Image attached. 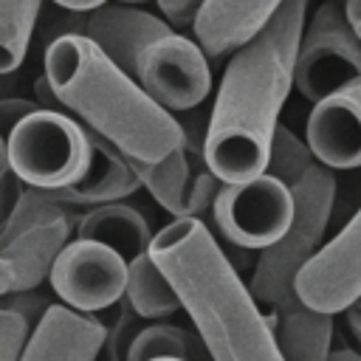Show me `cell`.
Instances as JSON below:
<instances>
[{
  "instance_id": "cell-1",
  "label": "cell",
  "mask_w": 361,
  "mask_h": 361,
  "mask_svg": "<svg viewBox=\"0 0 361 361\" xmlns=\"http://www.w3.org/2000/svg\"><path fill=\"white\" fill-rule=\"evenodd\" d=\"M305 14L307 0H282L274 17L228 56L203 135V161L223 183L265 172L271 138L293 87Z\"/></svg>"
},
{
  "instance_id": "cell-2",
  "label": "cell",
  "mask_w": 361,
  "mask_h": 361,
  "mask_svg": "<svg viewBox=\"0 0 361 361\" xmlns=\"http://www.w3.org/2000/svg\"><path fill=\"white\" fill-rule=\"evenodd\" d=\"M147 251L189 313L209 361H285L268 316L200 217H175L152 234Z\"/></svg>"
},
{
  "instance_id": "cell-3",
  "label": "cell",
  "mask_w": 361,
  "mask_h": 361,
  "mask_svg": "<svg viewBox=\"0 0 361 361\" xmlns=\"http://www.w3.org/2000/svg\"><path fill=\"white\" fill-rule=\"evenodd\" d=\"M37 96L45 102L42 107L65 110L135 161L155 164L183 144L180 121L152 102L141 85L116 68L93 42L73 34L45 45Z\"/></svg>"
},
{
  "instance_id": "cell-4",
  "label": "cell",
  "mask_w": 361,
  "mask_h": 361,
  "mask_svg": "<svg viewBox=\"0 0 361 361\" xmlns=\"http://www.w3.org/2000/svg\"><path fill=\"white\" fill-rule=\"evenodd\" d=\"M288 189L293 197V220L274 245L259 251L257 268L248 282V293L257 305L265 307H276L296 293V274L322 248L336 203V175L313 158L288 183Z\"/></svg>"
},
{
  "instance_id": "cell-5",
  "label": "cell",
  "mask_w": 361,
  "mask_h": 361,
  "mask_svg": "<svg viewBox=\"0 0 361 361\" xmlns=\"http://www.w3.org/2000/svg\"><path fill=\"white\" fill-rule=\"evenodd\" d=\"M3 141L20 183L39 192H56L76 183L90 164L85 127L56 107L39 104Z\"/></svg>"
},
{
  "instance_id": "cell-6",
  "label": "cell",
  "mask_w": 361,
  "mask_h": 361,
  "mask_svg": "<svg viewBox=\"0 0 361 361\" xmlns=\"http://www.w3.org/2000/svg\"><path fill=\"white\" fill-rule=\"evenodd\" d=\"M76 226L73 209L56 203L48 192L25 186L6 226L0 228V259L11 268V290L39 288L71 240Z\"/></svg>"
},
{
  "instance_id": "cell-7",
  "label": "cell",
  "mask_w": 361,
  "mask_h": 361,
  "mask_svg": "<svg viewBox=\"0 0 361 361\" xmlns=\"http://www.w3.org/2000/svg\"><path fill=\"white\" fill-rule=\"evenodd\" d=\"M355 76H361V39L347 23L344 6L338 0H324L310 20L305 17L293 85L305 99L319 102Z\"/></svg>"
},
{
  "instance_id": "cell-8",
  "label": "cell",
  "mask_w": 361,
  "mask_h": 361,
  "mask_svg": "<svg viewBox=\"0 0 361 361\" xmlns=\"http://www.w3.org/2000/svg\"><path fill=\"white\" fill-rule=\"evenodd\" d=\"M212 214L220 234L237 248H268L274 245L293 220V197L290 189L259 172L240 183H220Z\"/></svg>"
},
{
  "instance_id": "cell-9",
  "label": "cell",
  "mask_w": 361,
  "mask_h": 361,
  "mask_svg": "<svg viewBox=\"0 0 361 361\" xmlns=\"http://www.w3.org/2000/svg\"><path fill=\"white\" fill-rule=\"evenodd\" d=\"M169 23L158 14H149L138 6L127 3H104L87 11H62L42 28L45 45L56 37L73 34L93 42L116 68L124 73H135L138 54L158 37L169 34Z\"/></svg>"
},
{
  "instance_id": "cell-10",
  "label": "cell",
  "mask_w": 361,
  "mask_h": 361,
  "mask_svg": "<svg viewBox=\"0 0 361 361\" xmlns=\"http://www.w3.org/2000/svg\"><path fill=\"white\" fill-rule=\"evenodd\" d=\"M133 79L141 90L169 113L195 110L212 90L209 56L195 39L169 31L152 39L135 62Z\"/></svg>"
},
{
  "instance_id": "cell-11",
  "label": "cell",
  "mask_w": 361,
  "mask_h": 361,
  "mask_svg": "<svg viewBox=\"0 0 361 361\" xmlns=\"http://www.w3.org/2000/svg\"><path fill=\"white\" fill-rule=\"evenodd\" d=\"M127 262L96 240H68L56 254L48 285L59 305L76 313H99L113 307L124 296Z\"/></svg>"
},
{
  "instance_id": "cell-12",
  "label": "cell",
  "mask_w": 361,
  "mask_h": 361,
  "mask_svg": "<svg viewBox=\"0 0 361 361\" xmlns=\"http://www.w3.org/2000/svg\"><path fill=\"white\" fill-rule=\"evenodd\" d=\"M296 296L322 313H341L361 293V209L347 226L302 265L293 282Z\"/></svg>"
},
{
  "instance_id": "cell-13",
  "label": "cell",
  "mask_w": 361,
  "mask_h": 361,
  "mask_svg": "<svg viewBox=\"0 0 361 361\" xmlns=\"http://www.w3.org/2000/svg\"><path fill=\"white\" fill-rule=\"evenodd\" d=\"M305 144L327 169L361 166V76L313 102Z\"/></svg>"
},
{
  "instance_id": "cell-14",
  "label": "cell",
  "mask_w": 361,
  "mask_h": 361,
  "mask_svg": "<svg viewBox=\"0 0 361 361\" xmlns=\"http://www.w3.org/2000/svg\"><path fill=\"white\" fill-rule=\"evenodd\" d=\"M104 344V322L54 302L31 330L17 361H96Z\"/></svg>"
},
{
  "instance_id": "cell-15",
  "label": "cell",
  "mask_w": 361,
  "mask_h": 361,
  "mask_svg": "<svg viewBox=\"0 0 361 361\" xmlns=\"http://www.w3.org/2000/svg\"><path fill=\"white\" fill-rule=\"evenodd\" d=\"M279 6L282 0H203L192 23L195 42L209 59L226 56L248 42Z\"/></svg>"
},
{
  "instance_id": "cell-16",
  "label": "cell",
  "mask_w": 361,
  "mask_h": 361,
  "mask_svg": "<svg viewBox=\"0 0 361 361\" xmlns=\"http://www.w3.org/2000/svg\"><path fill=\"white\" fill-rule=\"evenodd\" d=\"M87 141H90V164L85 169V175L71 183L62 186L56 192H48L56 203L68 206V209H90V206H102V203H113V200H124L130 197L141 183L133 175L127 158L102 135H96L93 130H87Z\"/></svg>"
},
{
  "instance_id": "cell-17",
  "label": "cell",
  "mask_w": 361,
  "mask_h": 361,
  "mask_svg": "<svg viewBox=\"0 0 361 361\" xmlns=\"http://www.w3.org/2000/svg\"><path fill=\"white\" fill-rule=\"evenodd\" d=\"M285 361H327L333 347V316L307 307L296 293L265 313Z\"/></svg>"
},
{
  "instance_id": "cell-18",
  "label": "cell",
  "mask_w": 361,
  "mask_h": 361,
  "mask_svg": "<svg viewBox=\"0 0 361 361\" xmlns=\"http://www.w3.org/2000/svg\"><path fill=\"white\" fill-rule=\"evenodd\" d=\"M73 237L96 240L113 248L124 262H130L149 248L152 231H149L147 217L135 206L113 200V203L90 206L85 214H79L73 226Z\"/></svg>"
},
{
  "instance_id": "cell-19",
  "label": "cell",
  "mask_w": 361,
  "mask_h": 361,
  "mask_svg": "<svg viewBox=\"0 0 361 361\" xmlns=\"http://www.w3.org/2000/svg\"><path fill=\"white\" fill-rule=\"evenodd\" d=\"M127 158V155H124ZM133 175L138 178V183L172 214V217H192V206H189V192H192V158L186 155L183 144L169 152L166 158L147 164V161H135L127 158Z\"/></svg>"
},
{
  "instance_id": "cell-20",
  "label": "cell",
  "mask_w": 361,
  "mask_h": 361,
  "mask_svg": "<svg viewBox=\"0 0 361 361\" xmlns=\"http://www.w3.org/2000/svg\"><path fill=\"white\" fill-rule=\"evenodd\" d=\"M124 302L141 319H164V316H172L175 310H180L178 293L172 290V285L161 274V268L152 262L149 251H144L127 262Z\"/></svg>"
},
{
  "instance_id": "cell-21",
  "label": "cell",
  "mask_w": 361,
  "mask_h": 361,
  "mask_svg": "<svg viewBox=\"0 0 361 361\" xmlns=\"http://www.w3.org/2000/svg\"><path fill=\"white\" fill-rule=\"evenodd\" d=\"M183 358V361H206V350L197 336H192L186 327L155 322L141 327L127 350V361H149V358Z\"/></svg>"
},
{
  "instance_id": "cell-22",
  "label": "cell",
  "mask_w": 361,
  "mask_h": 361,
  "mask_svg": "<svg viewBox=\"0 0 361 361\" xmlns=\"http://www.w3.org/2000/svg\"><path fill=\"white\" fill-rule=\"evenodd\" d=\"M39 8L42 0H0V76L23 65Z\"/></svg>"
},
{
  "instance_id": "cell-23",
  "label": "cell",
  "mask_w": 361,
  "mask_h": 361,
  "mask_svg": "<svg viewBox=\"0 0 361 361\" xmlns=\"http://www.w3.org/2000/svg\"><path fill=\"white\" fill-rule=\"evenodd\" d=\"M118 305V313L113 319V324L107 327L104 324V344H102V353L107 355V361H127V350H130V341L133 336L141 330L138 327V319L135 310L124 302V296L116 302Z\"/></svg>"
},
{
  "instance_id": "cell-24",
  "label": "cell",
  "mask_w": 361,
  "mask_h": 361,
  "mask_svg": "<svg viewBox=\"0 0 361 361\" xmlns=\"http://www.w3.org/2000/svg\"><path fill=\"white\" fill-rule=\"evenodd\" d=\"M0 305L14 310L17 316L25 319V324L34 330L39 324V319L45 316V310L54 305L45 293H39V288H28V290H6L0 296Z\"/></svg>"
},
{
  "instance_id": "cell-25",
  "label": "cell",
  "mask_w": 361,
  "mask_h": 361,
  "mask_svg": "<svg viewBox=\"0 0 361 361\" xmlns=\"http://www.w3.org/2000/svg\"><path fill=\"white\" fill-rule=\"evenodd\" d=\"M28 336L31 327L25 324V319L0 305V361H17Z\"/></svg>"
},
{
  "instance_id": "cell-26",
  "label": "cell",
  "mask_w": 361,
  "mask_h": 361,
  "mask_svg": "<svg viewBox=\"0 0 361 361\" xmlns=\"http://www.w3.org/2000/svg\"><path fill=\"white\" fill-rule=\"evenodd\" d=\"M23 189H25V186L20 183V178L14 175V169H11V164H8V158H6V141H3V135H0V228L6 226V220H8L11 209L17 206Z\"/></svg>"
},
{
  "instance_id": "cell-27",
  "label": "cell",
  "mask_w": 361,
  "mask_h": 361,
  "mask_svg": "<svg viewBox=\"0 0 361 361\" xmlns=\"http://www.w3.org/2000/svg\"><path fill=\"white\" fill-rule=\"evenodd\" d=\"M164 20L169 23V28H192L195 23V14L200 11L203 0H155Z\"/></svg>"
},
{
  "instance_id": "cell-28",
  "label": "cell",
  "mask_w": 361,
  "mask_h": 361,
  "mask_svg": "<svg viewBox=\"0 0 361 361\" xmlns=\"http://www.w3.org/2000/svg\"><path fill=\"white\" fill-rule=\"evenodd\" d=\"M39 104L31 102V99H17V96H8V99H0V135L6 138L28 113H34Z\"/></svg>"
},
{
  "instance_id": "cell-29",
  "label": "cell",
  "mask_w": 361,
  "mask_h": 361,
  "mask_svg": "<svg viewBox=\"0 0 361 361\" xmlns=\"http://www.w3.org/2000/svg\"><path fill=\"white\" fill-rule=\"evenodd\" d=\"M344 6V14H347V23L353 25L355 37L361 39V0H341Z\"/></svg>"
},
{
  "instance_id": "cell-30",
  "label": "cell",
  "mask_w": 361,
  "mask_h": 361,
  "mask_svg": "<svg viewBox=\"0 0 361 361\" xmlns=\"http://www.w3.org/2000/svg\"><path fill=\"white\" fill-rule=\"evenodd\" d=\"M54 6H59L62 11H87V8H96V6H104L110 0H51Z\"/></svg>"
},
{
  "instance_id": "cell-31",
  "label": "cell",
  "mask_w": 361,
  "mask_h": 361,
  "mask_svg": "<svg viewBox=\"0 0 361 361\" xmlns=\"http://www.w3.org/2000/svg\"><path fill=\"white\" fill-rule=\"evenodd\" d=\"M341 313H344V319H347V327H350V333H353V338H355V341L361 344V310L350 305V307H344Z\"/></svg>"
},
{
  "instance_id": "cell-32",
  "label": "cell",
  "mask_w": 361,
  "mask_h": 361,
  "mask_svg": "<svg viewBox=\"0 0 361 361\" xmlns=\"http://www.w3.org/2000/svg\"><path fill=\"white\" fill-rule=\"evenodd\" d=\"M327 361H361V353H355L350 347H330Z\"/></svg>"
},
{
  "instance_id": "cell-33",
  "label": "cell",
  "mask_w": 361,
  "mask_h": 361,
  "mask_svg": "<svg viewBox=\"0 0 361 361\" xmlns=\"http://www.w3.org/2000/svg\"><path fill=\"white\" fill-rule=\"evenodd\" d=\"M6 290H11V268H8V262L0 259V296Z\"/></svg>"
},
{
  "instance_id": "cell-34",
  "label": "cell",
  "mask_w": 361,
  "mask_h": 361,
  "mask_svg": "<svg viewBox=\"0 0 361 361\" xmlns=\"http://www.w3.org/2000/svg\"><path fill=\"white\" fill-rule=\"evenodd\" d=\"M113 3H127V6H138V3H147V0H113Z\"/></svg>"
},
{
  "instance_id": "cell-35",
  "label": "cell",
  "mask_w": 361,
  "mask_h": 361,
  "mask_svg": "<svg viewBox=\"0 0 361 361\" xmlns=\"http://www.w3.org/2000/svg\"><path fill=\"white\" fill-rule=\"evenodd\" d=\"M149 361H183V358H169V355H164V358H149Z\"/></svg>"
},
{
  "instance_id": "cell-36",
  "label": "cell",
  "mask_w": 361,
  "mask_h": 361,
  "mask_svg": "<svg viewBox=\"0 0 361 361\" xmlns=\"http://www.w3.org/2000/svg\"><path fill=\"white\" fill-rule=\"evenodd\" d=\"M353 307H358V310H361V293H358V299L353 302Z\"/></svg>"
},
{
  "instance_id": "cell-37",
  "label": "cell",
  "mask_w": 361,
  "mask_h": 361,
  "mask_svg": "<svg viewBox=\"0 0 361 361\" xmlns=\"http://www.w3.org/2000/svg\"><path fill=\"white\" fill-rule=\"evenodd\" d=\"M338 3H341V0H338Z\"/></svg>"
}]
</instances>
